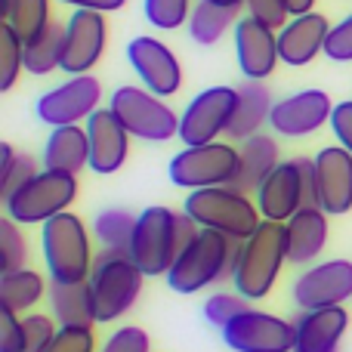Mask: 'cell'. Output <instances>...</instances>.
Returning <instances> with one entry per match:
<instances>
[{
  "mask_svg": "<svg viewBox=\"0 0 352 352\" xmlns=\"http://www.w3.org/2000/svg\"><path fill=\"white\" fill-rule=\"evenodd\" d=\"M241 241L219 235L213 229H198V235L179 250L173 269L167 272V285L173 294H198L223 278H232L238 263Z\"/></svg>",
  "mask_w": 352,
  "mask_h": 352,
  "instance_id": "cell-1",
  "label": "cell"
},
{
  "mask_svg": "<svg viewBox=\"0 0 352 352\" xmlns=\"http://www.w3.org/2000/svg\"><path fill=\"white\" fill-rule=\"evenodd\" d=\"M285 263H287L285 223L263 219L260 229L248 241H241V250H238V263H235V272H232L235 294H241L244 300L269 297Z\"/></svg>",
  "mask_w": 352,
  "mask_h": 352,
  "instance_id": "cell-2",
  "label": "cell"
},
{
  "mask_svg": "<svg viewBox=\"0 0 352 352\" xmlns=\"http://www.w3.org/2000/svg\"><path fill=\"white\" fill-rule=\"evenodd\" d=\"M182 213H188L201 229H213L235 241H248L263 223L256 201H250V195L235 186L195 188L182 201Z\"/></svg>",
  "mask_w": 352,
  "mask_h": 352,
  "instance_id": "cell-3",
  "label": "cell"
},
{
  "mask_svg": "<svg viewBox=\"0 0 352 352\" xmlns=\"http://www.w3.org/2000/svg\"><path fill=\"white\" fill-rule=\"evenodd\" d=\"M41 254L50 269V281H62V285L90 281L96 256H93L90 232L78 213L65 210L41 226Z\"/></svg>",
  "mask_w": 352,
  "mask_h": 352,
  "instance_id": "cell-4",
  "label": "cell"
},
{
  "mask_svg": "<svg viewBox=\"0 0 352 352\" xmlns=\"http://www.w3.org/2000/svg\"><path fill=\"white\" fill-rule=\"evenodd\" d=\"M142 269L130 256V250H99L90 272V294L96 324H111L133 309L136 297L142 294Z\"/></svg>",
  "mask_w": 352,
  "mask_h": 352,
  "instance_id": "cell-5",
  "label": "cell"
},
{
  "mask_svg": "<svg viewBox=\"0 0 352 352\" xmlns=\"http://www.w3.org/2000/svg\"><path fill=\"white\" fill-rule=\"evenodd\" d=\"M78 198V176L62 170H41L22 188L3 198V210L19 226H43L47 219L65 213Z\"/></svg>",
  "mask_w": 352,
  "mask_h": 352,
  "instance_id": "cell-6",
  "label": "cell"
},
{
  "mask_svg": "<svg viewBox=\"0 0 352 352\" xmlns=\"http://www.w3.org/2000/svg\"><path fill=\"white\" fill-rule=\"evenodd\" d=\"M179 250V213L161 204L146 207L136 217V232L130 241V256L142 269V275H148V278L164 275L167 278Z\"/></svg>",
  "mask_w": 352,
  "mask_h": 352,
  "instance_id": "cell-7",
  "label": "cell"
},
{
  "mask_svg": "<svg viewBox=\"0 0 352 352\" xmlns=\"http://www.w3.org/2000/svg\"><path fill=\"white\" fill-rule=\"evenodd\" d=\"M109 109L118 115V121L127 127L133 140L142 142H167L179 136V115L164 102V96H155L146 87L124 84L111 93Z\"/></svg>",
  "mask_w": 352,
  "mask_h": 352,
  "instance_id": "cell-8",
  "label": "cell"
},
{
  "mask_svg": "<svg viewBox=\"0 0 352 352\" xmlns=\"http://www.w3.org/2000/svg\"><path fill=\"white\" fill-rule=\"evenodd\" d=\"M241 164V152L229 142H207V146H186L179 155H173L170 182L179 188H213V186H232Z\"/></svg>",
  "mask_w": 352,
  "mask_h": 352,
  "instance_id": "cell-9",
  "label": "cell"
},
{
  "mask_svg": "<svg viewBox=\"0 0 352 352\" xmlns=\"http://www.w3.org/2000/svg\"><path fill=\"white\" fill-rule=\"evenodd\" d=\"M238 105V87H207L201 90L186 111L179 115V140L186 146H207L219 142V136L229 130L232 115Z\"/></svg>",
  "mask_w": 352,
  "mask_h": 352,
  "instance_id": "cell-10",
  "label": "cell"
},
{
  "mask_svg": "<svg viewBox=\"0 0 352 352\" xmlns=\"http://www.w3.org/2000/svg\"><path fill=\"white\" fill-rule=\"evenodd\" d=\"M102 84L93 74H74L65 84L41 93L37 99V118L47 127H72V124L90 121L99 111Z\"/></svg>",
  "mask_w": 352,
  "mask_h": 352,
  "instance_id": "cell-11",
  "label": "cell"
},
{
  "mask_svg": "<svg viewBox=\"0 0 352 352\" xmlns=\"http://www.w3.org/2000/svg\"><path fill=\"white\" fill-rule=\"evenodd\" d=\"M294 322L272 312L248 309L223 328V343L235 352H294Z\"/></svg>",
  "mask_w": 352,
  "mask_h": 352,
  "instance_id": "cell-12",
  "label": "cell"
},
{
  "mask_svg": "<svg viewBox=\"0 0 352 352\" xmlns=\"http://www.w3.org/2000/svg\"><path fill=\"white\" fill-rule=\"evenodd\" d=\"M291 297L300 312L343 306L352 297V260H324L297 275Z\"/></svg>",
  "mask_w": 352,
  "mask_h": 352,
  "instance_id": "cell-13",
  "label": "cell"
},
{
  "mask_svg": "<svg viewBox=\"0 0 352 352\" xmlns=\"http://www.w3.org/2000/svg\"><path fill=\"white\" fill-rule=\"evenodd\" d=\"M109 41V22L105 12L93 10H74L65 22V53H62V72L90 74L99 65Z\"/></svg>",
  "mask_w": 352,
  "mask_h": 352,
  "instance_id": "cell-14",
  "label": "cell"
},
{
  "mask_svg": "<svg viewBox=\"0 0 352 352\" xmlns=\"http://www.w3.org/2000/svg\"><path fill=\"white\" fill-rule=\"evenodd\" d=\"M127 62L140 74L142 87L152 90L155 96H173L182 87V65L176 53L158 37H133L127 43Z\"/></svg>",
  "mask_w": 352,
  "mask_h": 352,
  "instance_id": "cell-15",
  "label": "cell"
},
{
  "mask_svg": "<svg viewBox=\"0 0 352 352\" xmlns=\"http://www.w3.org/2000/svg\"><path fill=\"white\" fill-rule=\"evenodd\" d=\"M331 115H334V102L324 90H300L291 93V96L278 99L272 105V130L278 136H309L316 133L322 124H331Z\"/></svg>",
  "mask_w": 352,
  "mask_h": 352,
  "instance_id": "cell-16",
  "label": "cell"
},
{
  "mask_svg": "<svg viewBox=\"0 0 352 352\" xmlns=\"http://www.w3.org/2000/svg\"><path fill=\"white\" fill-rule=\"evenodd\" d=\"M235 59L244 80H266L281 62L278 53V31L266 28L263 22L244 16L235 25Z\"/></svg>",
  "mask_w": 352,
  "mask_h": 352,
  "instance_id": "cell-17",
  "label": "cell"
},
{
  "mask_svg": "<svg viewBox=\"0 0 352 352\" xmlns=\"http://www.w3.org/2000/svg\"><path fill=\"white\" fill-rule=\"evenodd\" d=\"M318 207L328 217L352 210V155L343 146H328L316 155Z\"/></svg>",
  "mask_w": 352,
  "mask_h": 352,
  "instance_id": "cell-18",
  "label": "cell"
},
{
  "mask_svg": "<svg viewBox=\"0 0 352 352\" xmlns=\"http://www.w3.org/2000/svg\"><path fill=\"white\" fill-rule=\"evenodd\" d=\"M90 136V170L99 176L118 173L130 155V133L111 109H99L87 121Z\"/></svg>",
  "mask_w": 352,
  "mask_h": 352,
  "instance_id": "cell-19",
  "label": "cell"
},
{
  "mask_svg": "<svg viewBox=\"0 0 352 352\" xmlns=\"http://www.w3.org/2000/svg\"><path fill=\"white\" fill-rule=\"evenodd\" d=\"M256 207H260L263 219H272V223H287L300 207H306L300 161H281L275 167L272 176L256 192Z\"/></svg>",
  "mask_w": 352,
  "mask_h": 352,
  "instance_id": "cell-20",
  "label": "cell"
},
{
  "mask_svg": "<svg viewBox=\"0 0 352 352\" xmlns=\"http://www.w3.org/2000/svg\"><path fill=\"white\" fill-rule=\"evenodd\" d=\"M331 34V22L322 12H306V16H294L285 28L278 31V53L281 62L291 68H303L324 53V43Z\"/></svg>",
  "mask_w": 352,
  "mask_h": 352,
  "instance_id": "cell-21",
  "label": "cell"
},
{
  "mask_svg": "<svg viewBox=\"0 0 352 352\" xmlns=\"http://www.w3.org/2000/svg\"><path fill=\"white\" fill-rule=\"evenodd\" d=\"M349 328V312L343 306L300 312L294 322V352H340L343 334Z\"/></svg>",
  "mask_w": 352,
  "mask_h": 352,
  "instance_id": "cell-22",
  "label": "cell"
},
{
  "mask_svg": "<svg viewBox=\"0 0 352 352\" xmlns=\"http://www.w3.org/2000/svg\"><path fill=\"white\" fill-rule=\"evenodd\" d=\"M287 232V263L309 266L328 244V213L322 207H300L285 223Z\"/></svg>",
  "mask_w": 352,
  "mask_h": 352,
  "instance_id": "cell-23",
  "label": "cell"
},
{
  "mask_svg": "<svg viewBox=\"0 0 352 352\" xmlns=\"http://www.w3.org/2000/svg\"><path fill=\"white\" fill-rule=\"evenodd\" d=\"M90 167V136L87 127H53V133L43 142V170H62L78 176Z\"/></svg>",
  "mask_w": 352,
  "mask_h": 352,
  "instance_id": "cell-24",
  "label": "cell"
},
{
  "mask_svg": "<svg viewBox=\"0 0 352 352\" xmlns=\"http://www.w3.org/2000/svg\"><path fill=\"white\" fill-rule=\"evenodd\" d=\"M272 105L275 102L266 80H244V84H238V105L226 136L238 142L256 136L263 130V124H269V118H272Z\"/></svg>",
  "mask_w": 352,
  "mask_h": 352,
  "instance_id": "cell-25",
  "label": "cell"
},
{
  "mask_svg": "<svg viewBox=\"0 0 352 352\" xmlns=\"http://www.w3.org/2000/svg\"><path fill=\"white\" fill-rule=\"evenodd\" d=\"M238 152H241V164H238V176L232 186L248 192V195H256L263 182H266L275 167L281 164L278 142L266 133H256V136H250V140H244Z\"/></svg>",
  "mask_w": 352,
  "mask_h": 352,
  "instance_id": "cell-26",
  "label": "cell"
},
{
  "mask_svg": "<svg viewBox=\"0 0 352 352\" xmlns=\"http://www.w3.org/2000/svg\"><path fill=\"white\" fill-rule=\"evenodd\" d=\"M50 309L59 328H93L96 309H93L90 281H78V285L50 281Z\"/></svg>",
  "mask_w": 352,
  "mask_h": 352,
  "instance_id": "cell-27",
  "label": "cell"
},
{
  "mask_svg": "<svg viewBox=\"0 0 352 352\" xmlns=\"http://www.w3.org/2000/svg\"><path fill=\"white\" fill-rule=\"evenodd\" d=\"M238 25V10H229V6H217L210 0H198L188 16V34L198 47H213L219 43L229 31H235Z\"/></svg>",
  "mask_w": 352,
  "mask_h": 352,
  "instance_id": "cell-28",
  "label": "cell"
},
{
  "mask_svg": "<svg viewBox=\"0 0 352 352\" xmlns=\"http://www.w3.org/2000/svg\"><path fill=\"white\" fill-rule=\"evenodd\" d=\"M47 294V281L34 269H16V272L0 275V306L10 312H25L31 306L41 303V297Z\"/></svg>",
  "mask_w": 352,
  "mask_h": 352,
  "instance_id": "cell-29",
  "label": "cell"
},
{
  "mask_svg": "<svg viewBox=\"0 0 352 352\" xmlns=\"http://www.w3.org/2000/svg\"><path fill=\"white\" fill-rule=\"evenodd\" d=\"M62 53H65V22H50L41 37L25 43V72L43 78L62 68Z\"/></svg>",
  "mask_w": 352,
  "mask_h": 352,
  "instance_id": "cell-30",
  "label": "cell"
},
{
  "mask_svg": "<svg viewBox=\"0 0 352 352\" xmlns=\"http://www.w3.org/2000/svg\"><path fill=\"white\" fill-rule=\"evenodd\" d=\"M0 22L10 25L22 37V43H31L53 22L50 19V0H6L0 6Z\"/></svg>",
  "mask_w": 352,
  "mask_h": 352,
  "instance_id": "cell-31",
  "label": "cell"
},
{
  "mask_svg": "<svg viewBox=\"0 0 352 352\" xmlns=\"http://www.w3.org/2000/svg\"><path fill=\"white\" fill-rule=\"evenodd\" d=\"M136 232V217L124 207H109V210H99L93 219V235L99 238L105 250H130Z\"/></svg>",
  "mask_w": 352,
  "mask_h": 352,
  "instance_id": "cell-32",
  "label": "cell"
},
{
  "mask_svg": "<svg viewBox=\"0 0 352 352\" xmlns=\"http://www.w3.org/2000/svg\"><path fill=\"white\" fill-rule=\"evenodd\" d=\"M25 72V43L6 22H0V90H12L16 78Z\"/></svg>",
  "mask_w": 352,
  "mask_h": 352,
  "instance_id": "cell-33",
  "label": "cell"
},
{
  "mask_svg": "<svg viewBox=\"0 0 352 352\" xmlns=\"http://www.w3.org/2000/svg\"><path fill=\"white\" fill-rule=\"evenodd\" d=\"M146 10L148 25H155L158 31H176L182 25H188V16H192V0H146L142 3Z\"/></svg>",
  "mask_w": 352,
  "mask_h": 352,
  "instance_id": "cell-34",
  "label": "cell"
},
{
  "mask_svg": "<svg viewBox=\"0 0 352 352\" xmlns=\"http://www.w3.org/2000/svg\"><path fill=\"white\" fill-rule=\"evenodd\" d=\"M0 254H3V272H16V269H25V260H28V244H25V235L19 232V223L10 217L0 219Z\"/></svg>",
  "mask_w": 352,
  "mask_h": 352,
  "instance_id": "cell-35",
  "label": "cell"
},
{
  "mask_svg": "<svg viewBox=\"0 0 352 352\" xmlns=\"http://www.w3.org/2000/svg\"><path fill=\"white\" fill-rule=\"evenodd\" d=\"M248 303L250 300H244L241 294H213V297H207V303H204V318L213 324V328L223 331L232 318H238L241 312L250 309Z\"/></svg>",
  "mask_w": 352,
  "mask_h": 352,
  "instance_id": "cell-36",
  "label": "cell"
},
{
  "mask_svg": "<svg viewBox=\"0 0 352 352\" xmlns=\"http://www.w3.org/2000/svg\"><path fill=\"white\" fill-rule=\"evenodd\" d=\"M22 324H25V352H43L53 343V337H56V318H50V316H41V312H31V316H25L22 318Z\"/></svg>",
  "mask_w": 352,
  "mask_h": 352,
  "instance_id": "cell-37",
  "label": "cell"
},
{
  "mask_svg": "<svg viewBox=\"0 0 352 352\" xmlns=\"http://www.w3.org/2000/svg\"><path fill=\"white\" fill-rule=\"evenodd\" d=\"M37 173L41 170H37V161L31 158V155H16V158L0 170V195L10 198L16 188H22L25 182H28L31 176H37Z\"/></svg>",
  "mask_w": 352,
  "mask_h": 352,
  "instance_id": "cell-38",
  "label": "cell"
},
{
  "mask_svg": "<svg viewBox=\"0 0 352 352\" xmlns=\"http://www.w3.org/2000/svg\"><path fill=\"white\" fill-rule=\"evenodd\" d=\"M43 352H96L93 328H59Z\"/></svg>",
  "mask_w": 352,
  "mask_h": 352,
  "instance_id": "cell-39",
  "label": "cell"
},
{
  "mask_svg": "<svg viewBox=\"0 0 352 352\" xmlns=\"http://www.w3.org/2000/svg\"><path fill=\"white\" fill-rule=\"evenodd\" d=\"M248 16L256 19V22H263L272 31H281L294 19L281 0H248Z\"/></svg>",
  "mask_w": 352,
  "mask_h": 352,
  "instance_id": "cell-40",
  "label": "cell"
},
{
  "mask_svg": "<svg viewBox=\"0 0 352 352\" xmlns=\"http://www.w3.org/2000/svg\"><path fill=\"white\" fill-rule=\"evenodd\" d=\"M324 56L334 62H352V12L346 19H340L337 25H331Z\"/></svg>",
  "mask_w": 352,
  "mask_h": 352,
  "instance_id": "cell-41",
  "label": "cell"
},
{
  "mask_svg": "<svg viewBox=\"0 0 352 352\" xmlns=\"http://www.w3.org/2000/svg\"><path fill=\"white\" fill-rule=\"evenodd\" d=\"M99 352H148V334L136 324H124L102 343Z\"/></svg>",
  "mask_w": 352,
  "mask_h": 352,
  "instance_id": "cell-42",
  "label": "cell"
},
{
  "mask_svg": "<svg viewBox=\"0 0 352 352\" xmlns=\"http://www.w3.org/2000/svg\"><path fill=\"white\" fill-rule=\"evenodd\" d=\"M25 324L16 312L0 306V352H25Z\"/></svg>",
  "mask_w": 352,
  "mask_h": 352,
  "instance_id": "cell-43",
  "label": "cell"
},
{
  "mask_svg": "<svg viewBox=\"0 0 352 352\" xmlns=\"http://www.w3.org/2000/svg\"><path fill=\"white\" fill-rule=\"evenodd\" d=\"M331 130H334L337 142L352 155V99L334 105V115H331Z\"/></svg>",
  "mask_w": 352,
  "mask_h": 352,
  "instance_id": "cell-44",
  "label": "cell"
},
{
  "mask_svg": "<svg viewBox=\"0 0 352 352\" xmlns=\"http://www.w3.org/2000/svg\"><path fill=\"white\" fill-rule=\"evenodd\" d=\"M65 6H74V10H93V12H115L124 10L127 0H59Z\"/></svg>",
  "mask_w": 352,
  "mask_h": 352,
  "instance_id": "cell-45",
  "label": "cell"
},
{
  "mask_svg": "<svg viewBox=\"0 0 352 352\" xmlns=\"http://www.w3.org/2000/svg\"><path fill=\"white\" fill-rule=\"evenodd\" d=\"M281 3L287 6V12H291V16H306V12H312L316 0H281Z\"/></svg>",
  "mask_w": 352,
  "mask_h": 352,
  "instance_id": "cell-46",
  "label": "cell"
},
{
  "mask_svg": "<svg viewBox=\"0 0 352 352\" xmlns=\"http://www.w3.org/2000/svg\"><path fill=\"white\" fill-rule=\"evenodd\" d=\"M12 158H16V152H12V146H10V142H0V170H3V167L10 164Z\"/></svg>",
  "mask_w": 352,
  "mask_h": 352,
  "instance_id": "cell-47",
  "label": "cell"
},
{
  "mask_svg": "<svg viewBox=\"0 0 352 352\" xmlns=\"http://www.w3.org/2000/svg\"><path fill=\"white\" fill-rule=\"evenodd\" d=\"M210 3H217V6H229V10H241L248 0H210Z\"/></svg>",
  "mask_w": 352,
  "mask_h": 352,
  "instance_id": "cell-48",
  "label": "cell"
}]
</instances>
